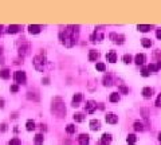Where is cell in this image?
<instances>
[{"label": "cell", "mask_w": 161, "mask_h": 145, "mask_svg": "<svg viewBox=\"0 0 161 145\" xmlns=\"http://www.w3.org/2000/svg\"><path fill=\"white\" fill-rule=\"evenodd\" d=\"M78 34L79 30L74 26H69L65 30H62L59 34V39L60 43L63 44L65 47H73L74 44L77 43V39H78Z\"/></svg>", "instance_id": "obj_1"}, {"label": "cell", "mask_w": 161, "mask_h": 145, "mask_svg": "<svg viewBox=\"0 0 161 145\" xmlns=\"http://www.w3.org/2000/svg\"><path fill=\"white\" fill-rule=\"evenodd\" d=\"M51 110L54 112V114H57L58 117H63L65 114H66V107H65V104H63V101H62V98H59V97L54 98Z\"/></svg>", "instance_id": "obj_2"}, {"label": "cell", "mask_w": 161, "mask_h": 145, "mask_svg": "<svg viewBox=\"0 0 161 145\" xmlns=\"http://www.w3.org/2000/svg\"><path fill=\"white\" fill-rule=\"evenodd\" d=\"M34 66L35 69L38 70V71H43L44 69V58L42 55H36L34 58Z\"/></svg>", "instance_id": "obj_3"}, {"label": "cell", "mask_w": 161, "mask_h": 145, "mask_svg": "<svg viewBox=\"0 0 161 145\" xmlns=\"http://www.w3.org/2000/svg\"><path fill=\"white\" fill-rule=\"evenodd\" d=\"M13 78H15V82L18 83V85H20V83H26V72L24 71H16L15 75H13Z\"/></svg>", "instance_id": "obj_4"}, {"label": "cell", "mask_w": 161, "mask_h": 145, "mask_svg": "<svg viewBox=\"0 0 161 145\" xmlns=\"http://www.w3.org/2000/svg\"><path fill=\"white\" fill-rule=\"evenodd\" d=\"M110 39L114 42V43L122 44L123 41H125V36H123V35H118V34H116V32H111V34H110Z\"/></svg>", "instance_id": "obj_5"}, {"label": "cell", "mask_w": 161, "mask_h": 145, "mask_svg": "<svg viewBox=\"0 0 161 145\" xmlns=\"http://www.w3.org/2000/svg\"><path fill=\"white\" fill-rule=\"evenodd\" d=\"M105 120H106L107 124H111V125H114V124L118 122V117L116 116L114 113H107L106 117H105Z\"/></svg>", "instance_id": "obj_6"}, {"label": "cell", "mask_w": 161, "mask_h": 145, "mask_svg": "<svg viewBox=\"0 0 161 145\" xmlns=\"http://www.w3.org/2000/svg\"><path fill=\"white\" fill-rule=\"evenodd\" d=\"M104 39V34H102L101 30H95L94 34L91 35V41L93 42H101Z\"/></svg>", "instance_id": "obj_7"}, {"label": "cell", "mask_w": 161, "mask_h": 145, "mask_svg": "<svg viewBox=\"0 0 161 145\" xmlns=\"http://www.w3.org/2000/svg\"><path fill=\"white\" fill-rule=\"evenodd\" d=\"M95 109H97V104H95L94 101H91V100H90V101H87L86 102V112H87V113H94V110Z\"/></svg>", "instance_id": "obj_8"}, {"label": "cell", "mask_w": 161, "mask_h": 145, "mask_svg": "<svg viewBox=\"0 0 161 145\" xmlns=\"http://www.w3.org/2000/svg\"><path fill=\"white\" fill-rule=\"evenodd\" d=\"M106 59H107V62H110V63L117 62V54H116V51H109L106 54Z\"/></svg>", "instance_id": "obj_9"}, {"label": "cell", "mask_w": 161, "mask_h": 145, "mask_svg": "<svg viewBox=\"0 0 161 145\" xmlns=\"http://www.w3.org/2000/svg\"><path fill=\"white\" fill-rule=\"evenodd\" d=\"M83 100V95L81 94V93H77V94H74V97H73V106L74 107H77V106H79V102Z\"/></svg>", "instance_id": "obj_10"}, {"label": "cell", "mask_w": 161, "mask_h": 145, "mask_svg": "<svg viewBox=\"0 0 161 145\" xmlns=\"http://www.w3.org/2000/svg\"><path fill=\"white\" fill-rule=\"evenodd\" d=\"M111 142V134L109 133H104L101 137V144L102 145H109Z\"/></svg>", "instance_id": "obj_11"}, {"label": "cell", "mask_w": 161, "mask_h": 145, "mask_svg": "<svg viewBox=\"0 0 161 145\" xmlns=\"http://www.w3.org/2000/svg\"><path fill=\"white\" fill-rule=\"evenodd\" d=\"M28 50H30V43H24L22 47L19 48V54L22 55V57H24V55L28 54Z\"/></svg>", "instance_id": "obj_12"}, {"label": "cell", "mask_w": 161, "mask_h": 145, "mask_svg": "<svg viewBox=\"0 0 161 145\" xmlns=\"http://www.w3.org/2000/svg\"><path fill=\"white\" fill-rule=\"evenodd\" d=\"M78 141H79V144H81V145H87L89 141H90V139H89L87 134H85V133H83V134H81L78 137Z\"/></svg>", "instance_id": "obj_13"}, {"label": "cell", "mask_w": 161, "mask_h": 145, "mask_svg": "<svg viewBox=\"0 0 161 145\" xmlns=\"http://www.w3.org/2000/svg\"><path fill=\"white\" fill-rule=\"evenodd\" d=\"M145 59H146V57L144 55V54H137L136 55V58H134V62H136V65H142V63L145 62Z\"/></svg>", "instance_id": "obj_14"}, {"label": "cell", "mask_w": 161, "mask_h": 145, "mask_svg": "<svg viewBox=\"0 0 161 145\" xmlns=\"http://www.w3.org/2000/svg\"><path fill=\"white\" fill-rule=\"evenodd\" d=\"M40 30H42V27H40V26H38V24L28 26V31L31 32V34H39V32H40Z\"/></svg>", "instance_id": "obj_15"}, {"label": "cell", "mask_w": 161, "mask_h": 145, "mask_svg": "<svg viewBox=\"0 0 161 145\" xmlns=\"http://www.w3.org/2000/svg\"><path fill=\"white\" fill-rule=\"evenodd\" d=\"M153 95V90L150 87H144L142 89V97L144 98H150Z\"/></svg>", "instance_id": "obj_16"}, {"label": "cell", "mask_w": 161, "mask_h": 145, "mask_svg": "<svg viewBox=\"0 0 161 145\" xmlns=\"http://www.w3.org/2000/svg\"><path fill=\"white\" fill-rule=\"evenodd\" d=\"M101 128V122L98 120H91L90 121V129L91 130H98Z\"/></svg>", "instance_id": "obj_17"}, {"label": "cell", "mask_w": 161, "mask_h": 145, "mask_svg": "<svg viewBox=\"0 0 161 145\" xmlns=\"http://www.w3.org/2000/svg\"><path fill=\"white\" fill-rule=\"evenodd\" d=\"M126 142L129 145H134L137 142V137H136V134H128V137H126Z\"/></svg>", "instance_id": "obj_18"}, {"label": "cell", "mask_w": 161, "mask_h": 145, "mask_svg": "<svg viewBox=\"0 0 161 145\" xmlns=\"http://www.w3.org/2000/svg\"><path fill=\"white\" fill-rule=\"evenodd\" d=\"M137 30H138L140 32H148V31H150V26L149 24H138L137 26Z\"/></svg>", "instance_id": "obj_19"}, {"label": "cell", "mask_w": 161, "mask_h": 145, "mask_svg": "<svg viewBox=\"0 0 161 145\" xmlns=\"http://www.w3.org/2000/svg\"><path fill=\"white\" fill-rule=\"evenodd\" d=\"M19 30H20V27H19V26L12 24V26H10V27H8L7 32H8V34H16V32H19Z\"/></svg>", "instance_id": "obj_20"}, {"label": "cell", "mask_w": 161, "mask_h": 145, "mask_svg": "<svg viewBox=\"0 0 161 145\" xmlns=\"http://www.w3.org/2000/svg\"><path fill=\"white\" fill-rule=\"evenodd\" d=\"M43 141H44L43 134H36V136H35L34 142H35V144H36V145H42V144H43Z\"/></svg>", "instance_id": "obj_21"}, {"label": "cell", "mask_w": 161, "mask_h": 145, "mask_svg": "<svg viewBox=\"0 0 161 145\" xmlns=\"http://www.w3.org/2000/svg\"><path fill=\"white\" fill-rule=\"evenodd\" d=\"M97 58H98V53H97V51L91 50L90 53H89V60H90V62H94V60H97Z\"/></svg>", "instance_id": "obj_22"}, {"label": "cell", "mask_w": 161, "mask_h": 145, "mask_svg": "<svg viewBox=\"0 0 161 145\" xmlns=\"http://www.w3.org/2000/svg\"><path fill=\"white\" fill-rule=\"evenodd\" d=\"M133 126H134V130H137V132H144V129H145L144 125H142V122H140V121H136Z\"/></svg>", "instance_id": "obj_23"}, {"label": "cell", "mask_w": 161, "mask_h": 145, "mask_svg": "<svg viewBox=\"0 0 161 145\" xmlns=\"http://www.w3.org/2000/svg\"><path fill=\"white\" fill-rule=\"evenodd\" d=\"M26 129L28 130V132H31V130L35 129V122L32 120H28L27 122H26Z\"/></svg>", "instance_id": "obj_24"}, {"label": "cell", "mask_w": 161, "mask_h": 145, "mask_svg": "<svg viewBox=\"0 0 161 145\" xmlns=\"http://www.w3.org/2000/svg\"><path fill=\"white\" fill-rule=\"evenodd\" d=\"M109 100H110V102H118L120 101V94L118 93H111Z\"/></svg>", "instance_id": "obj_25"}, {"label": "cell", "mask_w": 161, "mask_h": 145, "mask_svg": "<svg viewBox=\"0 0 161 145\" xmlns=\"http://www.w3.org/2000/svg\"><path fill=\"white\" fill-rule=\"evenodd\" d=\"M0 77L3 79H8L10 78V70H7V69L1 70V71H0Z\"/></svg>", "instance_id": "obj_26"}, {"label": "cell", "mask_w": 161, "mask_h": 145, "mask_svg": "<svg viewBox=\"0 0 161 145\" xmlns=\"http://www.w3.org/2000/svg\"><path fill=\"white\" fill-rule=\"evenodd\" d=\"M74 120H75L77 122H82V121L85 120V116H83L82 113H75L74 114Z\"/></svg>", "instance_id": "obj_27"}, {"label": "cell", "mask_w": 161, "mask_h": 145, "mask_svg": "<svg viewBox=\"0 0 161 145\" xmlns=\"http://www.w3.org/2000/svg\"><path fill=\"white\" fill-rule=\"evenodd\" d=\"M141 44L144 46V47H150V46H152V41H150V39H148V38H144L141 41Z\"/></svg>", "instance_id": "obj_28"}, {"label": "cell", "mask_w": 161, "mask_h": 145, "mask_svg": "<svg viewBox=\"0 0 161 145\" xmlns=\"http://www.w3.org/2000/svg\"><path fill=\"white\" fill-rule=\"evenodd\" d=\"M66 132L70 133V134H71V133H74V132H75V125H73V124H69V125L66 126Z\"/></svg>", "instance_id": "obj_29"}, {"label": "cell", "mask_w": 161, "mask_h": 145, "mask_svg": "<svg viewBox=\"0 0 161 145\" xmlns=\"http://www.w3.org/2000/svg\"><path fill=\"white\" fill-rule=\"evenodd\" d=\"M97 70L98 71H105V70H106V66H105V63H102V62H98L97 63Z\"/></svg>", "instance_id": "obj_30"}, {"label": "cell", "mask_w": 161, "mask_h": 145, "mask_svg": "<svg viewBox=\"0 0 161 145\" xmlns=\"http://www.w3.org/2000/svg\"><path fill=\"white\" fill-rule=\"evenodd\" d=\"M104 83H105V86H110V85H113L111 83V77L110 75H106L104 78Z\"/></svg>", "instance_id": "obj_31"}, {"label": "cell", "mask_w": 161, "mask_h": 145, "mask_svg": "<svg viewBox=\"0 0 161 145\" xmlns=\"http://www.w3.org/2000/svg\"><path fill=\"white\" fill-rule=\"evenodd\" d=\"M141 75H142V77H149V75H150V72H149V69H148V67H144V69L141 70Z\"/></svg>", "instance_id": "obj_32"}, {"label": "cell", "mask_w": 161, "mask_h": 145, "mask_svg": "<svg viewBox=\"0 0 161 145\" xmlns=\"http://www.w3.org/2000/svg\"><path fill=\"white\" fill-rule=\"evenodd\" d=\"M122 60H123V63H130L132 62V57H130L129 54H126V55H123V58H122Z\"/></svg>", "instance_id": "obj_33"}, {"label": "cell", "mask_w": 161, "mask_h": 145, "mask_svg": "<svg viewBox=\"0 0 161 145\" xmlns=\"http://www.w3.org/2000/svg\"><path fill=\"white\" fill-rule=\"evenodd\" d=\"M8 145H20V140L18 139V137H15V139H12L8 142Z\"/></svg>", "instance_id": "obj_34"}, {"label": "cell", "mask_w": 161, "mask_h": 145, "mask_svg": "<svg viewBox=\"0 0 161 145\" xmlns=\"http://www.w3.org/2000/svg\"><path fill=\"white\" fill-rule=\"evenodd\" d=\"M148 69H149V71H158L157 65H153V63H150V65H149Z\"/></svg>", "instance_id": "obj_35"}, {"label": "cell", "mask_w": 161, "mask_h": 145, "mask_svg": "<svg viewBox=\"0 0 161 145\" xmlns=\"http://www.w3.org/2000/svg\"><path fill=\"white\" fill-rule=\"evenodd\" d=\"M18 90H19V86H18V85H12V86H11V92H12V93H16Z\"/></svg>", "instance_id": "obj_36"}, {"label": "cell", "mask_w": 161, "mask_h": 145, "mask_svg": "<svg viewBox=\"0 0 161 145\" xmlns=\"http://www.w3.org/2000/svg\"><path fill=\"white\" fill-rule=\"evenodd\" d=\"M156 106L161 107V94L157 97V100H156Z\"/></svg>", "instance_id": "obj_37"}, {"label": "cell", "mask_w": 161, "mask_h": 145, "mask_svg": "<svg viewBox=\"0 0 161 145\" xmlns=\"http://www.w3.org/2000/svg\"><path fill=\"white\" fill-rule=\"evenodd\" d=\"M156 36H157L158 39H161V28H158L157 31H156Z\"/></svg>", "instance_id": "obj_38"}, {"label": "cell", "mask_w": 161, "mask_h": 145, "mask_svg": "<svg viewBox=\"0 0 161 145\" xmlns=\"http://www.w3.org/2000/svg\"><path fill=\"white\" fill-rule=\"evenodd\" d=\"M120 90H121V92H122V93H128V89L125 87V86H121V87H120Z\"/></svg>", "instance_id": "obj_39"}, {"label": "cell", "mask_w": 161, "mask_h": 145, "mask_svg": "<svg viewBox=\"0 0 161 145\" xmlns=\"http://www.w3.org/2000/svg\"><path fill=\"white\" fill-rule=\"evenodd\" d=\"M0 128H1V130L4 132V130L7 129V125H6V124H1V125H0Z\"/></svg>", "instance_id": "obj_40"}, {"label": "cell", "mask_w": 161, "mask_h": 145, "mask_svg": "<svg viewBox=\"0 0 161 145\" xmlns=\"http://www.w3.org/2000/svg\"><path fill=\"white\" fill-rule=\"evenodd\" d=\"M43 82H44V85H48V82H50V79H48V78H44V79H43Z\"/></svg>", "instance_id": "obj_41"}, {"label": "cell", "mask_w": 161, "mask_h": 145, "mask_svg": "<svg viewBox=\"0 0 161 145\" xmlns=\"http://www.w3.org/2000/svg\"><path fill=\"white\" fill-rule=\"evenodd\" d=\"M4 106V100L3 98H0V107H3Z\"/></svg>", "instance_id": "obj_42"}, {"label": "cell", "mask_w": 161, "mask_h": 145, "mask_svg": "<svg viewBox=\"0 0 161 145\" xmlns=\"http://www.w3.org/2000/svg\"><path fill=\"white\" fill-rule=\"evenodd\" d=\"M157 69H158V70L161 69V60H158V62H157Z\"/></svg>", "instance_id": "obj_43"}, {"label": "cell", "mask_w": 161, "mask_h": 145, "mask_svg": "<svg viewBox=\"0 0 161 145\" xmlns=\"http://www.w3.org/2000/svg\"><path fill=\"white\" fill-rule=\"evenodd\" d=\"M158 140H160V142H161V133L158 134Z\"/></svg>", "instance_id": "obj_44"}, {"label": "cell", "mask_w": 161, "mask_h": 145, "mask_svg": "<svg viewBox=\"0 0 161 145\" xmlns=\"http://www.w3.org/2000/svg\"><path fill=\"white\" fill-rule=\"evenodd\" d=\"M0 53H1V48H0Z\"/></svg>", "instance_id": "obj_45"}]
</instances>
